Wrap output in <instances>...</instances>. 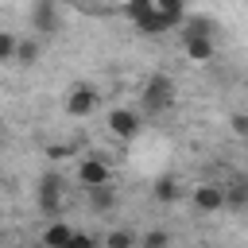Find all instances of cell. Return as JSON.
<instances>
[{
	"label": "cell",
	"mask_w": 248,
	"mask_h": 248,
	"mask_svg": "<svg viewBox=\"0 0 248 248\" xmlns=\"http://www.w3.org/2000/svg\"><path fill=\"white\" fill-rule=\"evenodd\" d=\"M132 23H136V31H140V35H163V31H174V27H170V19H167L163 12H155V8H151V12H143V16H136Z\"/></svg>",
	"instance_id": "9c48e42d"
},
{
	"label": "cell",
	"mask_w": 248,
	"mask_h": 248,
	"mask_svg": "<svg viewBox=\"0 0 248 248\" xmlns=\"http://www.w3.org/2000/svg\"><path fill=\"white\" fill-rule=\"evenodd\" d=\"M85 190H89V205H93L97 213H108V209H112L116 198H112V186H108V182H105V186H85Z\"/></svg>",
	"instance_id": "8fae6325"
},
{
	"label": "cell",
	"mask_w": 248,
	"mask_h": 248,
	"mask_svg": "<svg viewBox=\"0 0 248 248\" xmlns=\"http://www.w3.org/2000/svg\"><path fill=\"white\" fill-rule=\"evenodd\" d=\"M229 124H232V136H248V116H244V112H236Z\"/></svg>",
	"instance_id": "ffe728a7"
},
{
	"label": "cell",
	"mask_w": 248,
	"mask_h": 248,
	"mask_svg": "<svg viewBox=\"0 0 248 248\" xmlns=\"http://www.w3.org/2000/svg\"><path fill=\"white\" fill-rule=\"evenodd\" d=\"M225 190V205H232V209H244L248 205V182L244 178H232L229 186H221Z\"/></svg>",
	"instance_id": "30bf717a"
},
{
	"label": "cell",
	"mask_w": 248,
	"mask_h": 248,
	"mask_svg": "<svg viewBox=\"0 0 248 248\" xmlns=\"http://www.w3.org/2000/svg\"><path fill=\"white\" fill-rule=\"evenodd\" d=\"M194 209H198V213H217V209H225V190L213 186V182L194 186Z\"/></svg>",
	"instance_id": "52a82bcc"
},
{
	"label": "cell",
	"mask_w": 248,
	"mask_h": 248,
	"mask_svg": "<svg viewBox=\"0 0 248 248\" xmlns=\"http://www.w3.org/2000/svg\"><path fill=\"white\" fill-rule=\"evenodd\" d=\"M46 155H50V159H66L70 147H58V143H54V147H46Z\"/></svg>",
	"instance_id": "7402d4cb"
},
{
	"label": "cell",
	"mask_w": 248,
	"mask_h": 248,
	"mask_svg": "<svg viewBox=\"0 0 248 248\" xmlns=\"http://www.w3.org/2000/svg\"><path fill=\"white\" fill-rule=\"evenodd\" d=\"M12 54H16V35L0 31V62H12Z\"/></svg>",
	"instance_id": "d6986e66"
},
{
	"label": "cell",
	"mask_w": 248,
	"mask_h": 248,
	"mask_svg": "<svg viewBox=\"0 0 248 248\" xmlns=\"http://www.w3.org/2000/svg\"><path fill=\"white\" fill-rule=\"evenodd\" d=\"M167 240H170L167 232H147V236H143V244H147V248H163Z\"/></svg>",
	"instance_id": "44dd1931"
},
{
	"label": "cell",
	"mask_w": 248,
	"mask_h": 248,
	"mask_svg": "<svg viewBox=\"0 0 248 248\" xmlns=\"http://www.w3.org/2000/svg\"><path fill=\"white\" fill-rule=\"evenodd\" d=\"M155 12H163L170 19V27H178L186 19V0H155Z\"/></svg>",
	"instance_id": "5bb4252c"
},
{
	"label": "cell",
	"mask_w": 248,
	"mask_h": 248,
	"mask_svg": "<svg viewBox=\"0 0 248 248\" xmlns=\"http://www.w3.org/2000/svg\"><path fill=\"white\" fill-rule=\"evenodd\" d=\"M39 209H43V217L62 213V174L58 170H46L39 178Z\"/></svg>",
	"instance_id": "7a4b0ae2"
},
{
	"label": "cell",
	"mask_w": 248,
	"mask_h": 248,
	"mask_svg": "<svg viewBox=\"0 0 248 248\" xmlns=\"http://www.w3.org/2000/svg\"><path fill=\"white\" fill-rule=\"evenodd\" d=\"M105 244H108V248H132V244H136V236H132L128 229H112V232L105 236Z\"/></svg>",
	"instance_id": "e0dca14e"
},
{
	"label": "cell",
	"mask_w": 248,
	"mask_h": 248,
	"mask_svg": "<svg viewBox=\"0 0 248 248\" xmlns=\"http://www.w3.org/2000/svg\"><path fill=\"white\" fill-rule=\"evenodd\" d=\"M178 27H186V31H194V35H213V19H205V16H194V19L186 16V19L178 23Z\"/></svg>",
	"instance_id": "2e32d148"
},
{
	"label": "cell",
	"mask_w": 248,
	"mask_h": 248,
	"mask_svg": "<svg viewBox=\"0 0 248 248\" xmlns=\"http://www.w3.org/2000/svg\"><path fill=\"white\" fill-rule=\"evenodd\" d=\"M93 108H97V89L85 85V81H78V85L66 93V112H70V116H93Z\"/></svg>",
	"instance_id": "5b68a950"
},
{
	"label": "cell",
	"mask_w": 248,
	"mask_h": 248,
	"mask_svg": "<svg viewBox=\"0 0 248 248\" xmlns=\"http://www.w3.org/2000/svg\"><path fill=\"white\" fill-rule=\"evenodd\" d=\"M31 31L35 35H58L62 31V12L54 0H35L31 4Z\"/></svg>",
	"instance_id": "3957f363"
},
{
	"label": "cell",
	"mask_w": 248,
	"mask_h": 248,
	"mask_svg": "<svg viewBox=\"0 0 248 248\" xmlns=\"http://www.w3.org/2000/svg\"><path fill=\"white\" fill-rule=\"evenodd\" d=\"M35 58H39V43H35V39H16V54H12V62H19V66H35Z\"/></svg>",
	"instance_id": "4fadbf2b"
},
{
	"label": "cell",
	"mask_w": 248,
	"mask_h": 248,
	"mask_svg": "<svg viewBox=\"0 0 248 248\" xmlns=\"http://www.w3.org/2000/svg\"><path fill=\"white\" fill-rule=\"evenodd\" d=\"M78 178H81V186H105L112 174H108V163H105V159L89 155V159H81V167H78Z\"/></svg>",
	"instance_id": "ba28073f"
},
{
	"label": "cell",
	"mask_w": 248,
	"mask_h": 248,
	"mask_svg": "<svg viewBox=\"0 0 248 248\" xmlns=\"http://www.w3.org/2000/svg\"><path fill=\"white\" fill-rule=\"evenodd\" d=\"M108 132H112L116 140L140 136V112H132V108H112V112H108Z\"/></svg>",
	"instance_id": "8992f818"
},
{
	"label": "cell",
	"mask_w": 248,
	"mask_h": 248,
	"mask_svg": "<svg viewBox=\"0 0 248 248\" xmlns=\"http://www.w3.org/2000/svg\"><path fill=\"white\" fill-rule=\"evenodd\" d=\"M151 8H155V0H124V12H128V19H136V16L151 12Z\"/></svg>",
	"instance_id": "ac0fdd59"
},
{
	"label": "cell",
	"mask_w": 248,
	"mask_h": 248,
	"mask_svg": "<svg viewBox=\"0 0 248 248\" xmlns=\"http://www.w3.org/2000/svg\"><path fill=\"white\" fill-rule=\"evenodd\" d=\"M151 194H155V202H178V182L167 174V178H159V182H155V190H151Z\"/></svg>",
	"instance_id": "9a60e30c"
},
{
	"label": "cell",
	"mask_w": 248,
	"mask_h": 248,
	"mask_svg": "<svg viewBox=\"0 0 248 248\" xmlns=\"http://www.w3.org/2000/svg\"><path fill=\"white\" fill-rule=\"evenodd\" d=\"M182 54H186V62H209L217 54V43H213V35L182 31Z\"/></svg>",
	"instance_id": "277c9868"
},
{
	"label": "cell",
	"mask_w": 248,
	"mask_h": 248,
	"mask_svg": "<svg viewBox=\"0 0 248 248\" xmlns=\"http://www.w3.org/2000/svg\"><path fill=\"white\" fill-rule=\"evenodd\" d=\"M74 236H78V232H74L66 221H54V225H46V232H43V240H46V244H54V248H58V244H74Z\"/></svg>",
	"instance_id": "7c38bea8"
},
{
	"label": "cell",
	"mask_w": 248,
	"mask_h": 248,
	"mask_svg": "<svg viewBox=\"0 0 248 248\" xmlns=\"http://www.w3.org/2000/svg\"><path fill=\"white\" fill-rule=\"evenodd\" d=\"M170 105H174V81H170L167 74H155V78L143 85V108L159 116V112H167Z\"/></svg>",
	"instance_id": "6da1fadb"
}]
</instances>
